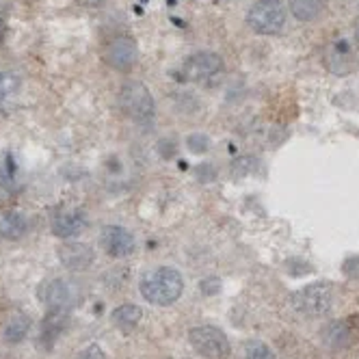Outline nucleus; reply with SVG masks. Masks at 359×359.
I'll return each mask as SVG.
<instances>
[{
    "label": "nucleus",
    "mask_w": 359,
    "mask_h": 359,
    "mask_svg": "<svg viewBox=\"0 0 359 359\" xmlns=\"http://www.w3.org/2000/svg\"><path fill=\"white\" fill-rule=\"evenodd\" d=\"M83 9H100V7H104L107 0H76Z\"/></svg>",
    "instance_id": "27"
},
{
    "label": "nucleus",
    "mask_w": 359,
    "mask_h": 359,
    "mask_svg": "<svg viewBox=\"0 0 359 359\" xmlns=\"http://www.w3.org/2000/svg\"><path fill=\"white\" fill-rule=\"evenodd\" d=\"M139 59V46L133 37L119 35L104 50V61L117 72H130Z\"/></svg>",
    "instance_id": "11"
},
{
    "label": "nucleus",
    "mask_w": 359,
    "mask_h": 359,
    "mask_svg": "<svg viewBox=\"0 0 359 359\" xmlns=\"http://www.w3.org/2000/svg\"><path fill=\"white\" fill-rule=\"evenodd\" d=\"M29 229V221L20 210L0 212V238L3 241H20Z\"/></svg>",
    "instance_id": "15"
},
{
    "label": "nucleus",
    "mask_w": 359,
    "mask_h": 359,
    "mask_svg": "<svg viewBox=\"0 0 359 359\" xmlns=\"http://www.w3.org/2000/svg\"><path fill=\"white\" fill-rule=\"evenodd\" d=\"M201 290H203V294H208V297H212V294H217L219 290H221V281L219 279H203L201 281Z\"/></svg>",
    "instance_id": "25"
},
{
    "label": "nucleus",
    "mask_w": 359,
    "mask_h": 359,
    "mask_svg": "<svg viewBox=\"0 0 359 359\" xmlns=\"http://www.w3.org/2000/svg\"><path fill=\"white\" fill-rule=\"evenodd\" d=\"M100 247L104 249L107 255L111 258H128L137 249V238L133 232H128L121 225H104L100 232Z\"/></svg>",
    "instance_id": "10"
},
{
    "label": "nucleus",
    "mask_w": 359,
    "mask_h": 359,
    "mask_svg": "<svg viewBox=\"0 0 359 359\" xmlns=\"http://www.w3.org/2000/svg\"><path fill=\"white\" fill-rule=\"evenodd\" d=\"M288 9L299 22H314L325 11V0H288Z\"/></svg>",
    "instance_id": "17"
},
{
    "label": "nucleus",
    "mask_w": 359,
    "mask_h": 359,
    "mask_svg": "<svg viewBox=\"0 0 359 359\" xmlns=\"http://www.w3.org/2000/svg\"><path fill=\"white\" fill-rule=\"evenodd\" d=\"M223 72V59L217 53H208V50H201L197 55H191L182 69H180V81L187 83H208Z\"/></svg>",
    "instance_id": "6"
},
{
    "label": "nucleus",
    "mask_w": 359,
    "mask_h": 359,
    "mask_svg": "<svg viewBox=\"0 0 359 359\" xmlns=\"http://www.w3.org/2000/svg\"><path fill=\"white\" fill-rule=\"evenodd\" d=\"M245 359H277L275 353L260 340H249L245 342V351H243Z\"/></svg>",
    "instance_id": "19"
},
{
    "label": "nucleus",
    "mask_w": 359,
    "mask_h": 359,
    "mask_svg": "<svg viewBox=\"0 0 359 359\" xmlns=\"http://www.w3.org/2000/svg\"><path fill=\"white\" fill-rule=\"evenodd\" d=\"M72 314L69 310H46V316L39 325V340L37 346L43 351H53L59 338L69 329Z\"/></svg>",
    "instance_id": "12"
},
{
    "label": "nucleus",
    "mask_w": 359,
    "mask_h": 359,
    "mask_svg": "<svg viewBox=\"0 0 359 359\" xmlns=\"http://www.w3.org/2000/svg\"><path fill=\"white\" fill-rule=\"evenodd\" d=\"M7 35V24L0 20V41H3V37Z\"/></svg>",
    "instance_id": "28"
},
{
    "label": "nucleus",
    "mask_w": 359,
    "mask_h": 359,
    "mask_svg": "<svg viewBox=\"0 0 359 359\" xmlns=\"http://www.w3.org/2000/svg\"><path fill=\"white\" fill-rule=\"evenodd\" d=\"M22 87L20 76L11 74V72H0V100L13 97Z\"/></svg>",
    "instance_id": "18"
},
{
    "label": "nucleus",
    "mask_w": 359,
    "mask_h": 359,
    "mask_svg": "<svg viewBox=\"0 0 359 359\" xmlns=\"http://www.w3.org/2000/svg\"><path fill=\"white\" fill-rule=\"evenodd\" d=\"M121 111L137 123H149L156 115V102L149 89L139 81H126L119 89Z\"/></svg>",
    "instance_id": "2"
},
{
    "label": "nucleus",
    "mask_w": 359,
    "mask_h": 359,
    "mask_svg": "<svg viewBox=\"0 0 359 359\" xmlns=\"http://www.w3.org/2000/svg\"><path fill=\"white\" fill-rule=\"evenodd\" d=\"M247 24L258 35H279L286 27V7L281 0H255L247 13Z\"/></svg>",
    "instance_id": "4"
},
{
    "label": "nucleus",
    "mask_w": 359,
    "mask_h": 359,
    "mask_svg": "<svg viewBox=\"0 0 359 359\" xmlns=\"http://www.w3.org/2000/svg\"><path fill=\"white\" fill-rule=\"evenodd\" d=\"M57 255H59V262L67 271H74V273H83L95 262L93 249L87 243H79V241H65L59 247Z\"/></svg>",
    "instance_id": "13"
},
{
    "label": "nucleus",
    "mask_w": 359,
    "mask_h": 359,
    "mask_svg": "<svg viewBox=\"0 0 359 359\" xmlns=\"http://www.w3.org/2000/svg\"><path fill=\"white\" fill-rule=\"evenodd\" d=\"M197 177L201 180V182H212V180L217 177V171H215V167L212 165H199L197 167Z\"/></svg>",
    "instance_id": "24"
},
{
    "label": "nucleus",
    "mask_w": 359,
    "mask_h": 359,
    "mask_svg": "<svg viewBox=\"0 0 359 359\" xmlns=\"http://www.w3.org/2000/svg\"><path fill=\"white\" fill-rule=\"evenodd\" d=\"M353 31H355V39L359 41V18L355 20V27H353Z\"/></svg>",
    "instance_id": "29"
},
{
    "label": "nucleus",
    "mask_w": 359,
    "mask_h": 359,
    "mask_svg": "<svg viewBox=\"0 0 359 359\" xmlns=\"http://www.w3.org/2000/svg\"><path fill=\"white\" fill-rule=\"evenodd\" d=\"M290 301H292L294 312H299L301 316L320 318L331 310V305H333V286L325 279L314 281V284H307V286L299 288Z\"/></svg>",
    "instance_id": "3"
},
{
    "label": "nucleus",
    "mask_w": 359,
    "mask_h": 359,
    "mask_svg": "<svg viewBox=\"0 0 359 359\" xmlns=\"http://www.w3.org/2000/svg\"><path fill=\"white\" fill-rule=\"evenodd\" d=\"M76 359H109V357L100 344H87Z\"/></svg>",
    "instance_id": "22"
},
{
    "label": "nucleus",
    "mask_w": 359,
    "mask_h": 359,
    "mask_svg": "<svg viewBox=\"0 0 359 359\" xmlns=\"http://www.w3.org/2000/svg\"><path fill=\"white\" fill-rule=\"evenodd\" d=\"M323 342L331 351H348L359 344V318L344 316L338 320H331L323 329Z\"/></svg>",
    "instance_id": "8"
},
{
    "label": "nucleus",
    "mask_w": 359,
    "mask_h": 359,
    "mask_svg": "<svg viewBox=\"0 0 359 359\" xmlns=\"http://www.w3.org/2000/svg\"><path fill=\"white\" fill-rule=\"evenodd\" d=\"M187 147L191 154H206L210 149V137L203 133H193L187 137Z\"/></svg>",
    "instance_id": "21"
},
{
    "label": "nucleus",
    "mask_w": 359,
    "mask_h": 359,
    "mask_svg": "<svg viewBox=\"0 0 359 359\" xmlns=\"http://www.w3.org/2000/svg\"><path fill=\"white\" fill-rule=\"evenodd\" d=\"M37 299L46 305V310H72L76 303V290L67 279L50 277L39 284Z\"/></svg>",
    "instance_id": "9"
},
{
    "label": "nucleus",
    "mask_w": 359,
    "mask_h": 359,
    "mask_svg": "<svg viewBox=\"0 0 359 359\" xmlns=\"http://www.w3.org/2000/svg\"><path fill=\"white\" fill-rule=\"evenodd\" d=\"M31 329H33V320L29 314H13L3 329V338L7 344H22L29 338Z\"/></svg>",
    "instance_id": "16"
},
{
    "label": "nucleus",
    "mask_w": 359,
    "mask_h": 359,
    "mask_svg": "<svg viewBox=\"0 0 359 359\" xmlns=\"http://www.w3.org/2000/svg\"><path fill=\"white\" fill-rule=\"evenodd\" d=\"M342 273H344L348 279H359V255H353V258L344 260Z\"/></svg>",
    "instance_id": "23"
},
{
    "label": "nucleus",
    "mask_w": 359,
    "mask_h": 359,
    "mask_svg": "<svg viewBox=\"0 0 359 359\" xmlns=\"http://www.w3.org/2000/svg\"><path fill=\"white\" fill-rule=\"evenodd\" d=\"M141 294L151 305H173L184 292V277L173 266H158L143 275Z\"/></svg>",
    "instance_id": "1"
},
{
    "label": "nucleus",
    "mask_w": 359,
    "mask_h": 359,
    "mask_svg": "<svg viewBox=\"0 0 359 359\" xmlns=\"http://www.w3.org/2000/svg\"><path fill=\"white\" fill-rule=\"evenodd\" d=\"M189 342L203 359H227L232 353L225 331L215 325L193 327L189 331Z\"/></svg>",
    "instance_id": "5"
},
{
    "label": "nucleus",
    "mask_w": 359,
    "mask_h": 359,
    "mask_svg": "<svg viewBox=\"0 0 359 359\" xmlns=\"http://www.w3.org/2000/svg\"><path fill=\"white\" fill-rule=\"evenodd\" d=\"M143 318V310L135 303H123L119 307H115L111 314V323L115 325V329H119L123 336H130V333L139 327Z\"/></svg>",
    "instance_id": "14"
},
{
    "label": "nucleus",
    "mask_w": 359,
    "mask_h": 359,
    "mask_svg": "<svg viewBox=\"0 0 359 359\" xmlns=\"http://www.w3.org/2000/svg\"><path fill=\"white\" fill-rule=\"evenodd\" d=\"M0 187H5V189L15 187V163L11 154H7L5 163L0 165Z\"/></svg>",
    "instance_id": "20"
},
{
    "label": "nucleus",
    "mask_w": 359,
    "mask_h": 359,
    "mask_svg": "<svg viewBox=\"0 0 359 359\" xmlns=\"http://www.w3.org/2000/svg\"><path fill=\"white\" fill-rule=\"evenodd\" d=\"M85 227H87V212L79 206L63 203V206H57L50 212V229H53V234L57 238L72 241L79 236Z\"/></svg>",
    "instance_id": "7"
},
{
    "label": "nucleus",
    "mask_w": 359,
    "mask_h": 359,
    "mask_svg": "<svg viewBox=\"0 0 359 359\" xmlns=\"http://www.w3.org/2000/svg\"><path fill=\"white\" fill-rule=\"evenodd\" d=\"M158 145H161L158 149H161V154H163L165 158H171L173 154H175V145H173V141H161Z\"/></svg>",
    "instance_id": "26"
}]
</instances>
